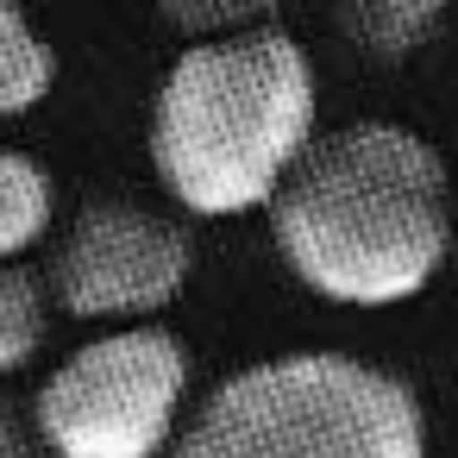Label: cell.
Returning a JSON list of instances; mask_svg holds the SVG:
<instances>
[{"instance_id": "obj_6", "label": "cell", "mask_w": 458, "mask_h": 458, "mask_svg": "<svg viewBox=\"0 0 458 458\" xmlns=\"http://www.w3.org/2000/svg\"><path fill=\"white\" fill-rule=\"evenodd\" d=\"M439 26H445L439 0H345L339 7L345 45L364 51L370 64H408L414 51L433 45Z\"/></svg>"}, {"instance_id": "obj_4", "label": "cell", "mask_w": 458, "mask_h": 458, "mask_svg": "<svg viewBox=\"0 0 458 458\" xmlns=\"http://www.w3.org/2000/svg\"><path fill=\"white\" fill-rule=\"evenodd\" d=\"M189 339L157 327H107L82 339L32 395L51 458H164L189 420Z\"/></svg>"}, {"instance_id": "obj_9", "label": "cell", "mask_w": 458, "mask_h": 458, "mask_svg": "<svg viewBox=\"0 0 458 458\" xmlns=\"http://www.w3.org/2000/svg\"><path fill=\"white\" fill-rule=\"evenodd\" d=\"M51 339V289L26 264H0V377H20Z\"/></svg>"}, {"instance_id": "obj_1", "label": "cell", "mask_w": 458, "mask_h": 458, "mask_svg": "<svg viewBox=\"0 0 458 458\" xmlns=\"http://www.w3.org/2000/svg\"><path fill=\"white\" fill-rule=\"evenodd\" d=\"M270 214L289 276L333 308H402L458 251V201L445 151L395 120L314 132L283 176Z\"/></svg>"}, {"instance_id": "obj_10", "label": "cell", "mask_w": 458, "mask_h": 458, "mask_svg": "<svg viewBox=\"0 0 458 458\" xmlns=\"http://www.w3.org/2000/svg\"><path fill=\"white\" fill-rule=\"evenodd\" d=\"M276 7L270 0H164L157 26H170L182 45H214V38H239L251 26H270Z\"/></svg>"}, {"instance_id": "obj_11", "label": "cell", "mask_w": 458, "mask_h": 458, "mask_svg": "<svg viewBox=\"0 0 458 458\" xmlns=\"http://www.w3.org/2000/svg\"><path fill=\"white\" fill-rule=\"evenodd\" d=\"M0 458H51L38 420H32V402H13L0 389Z\"/></svg>"}, {"instance_id": "obj_12", "label": "cell", "mask_w": 458, "mask_h": 458, "mask_svg": "<svg viewBox=\"0 0 458 458\" xmlns=\"http://www.w3.org/2000/svg\"><path fill=\"white\" fill-rule=\"evenodd\" d=\"M452 258H458V251H452Z\"/></svg>"}, {"instance_id": "obj_5", "label": "cell", "mask_w": 458, "mask_h": 458, "mask_svg": "<svg viewBox=\"0 0 458 458\" xmlns=\"http://www.w3.org/2000/svg\"><path fill=\"white\" fill-rule=\"evenodd\" d=\"M195 276V233L145 201H82L51 251V308L89 327H157Z\"/></svg>"}, {"instance_id": "obj_2", "label": "cell", "mask_w": 458, "mask_h": 458, "mask_svg": "<svg viewBox=\"0 0 458 458\" xmlns=\"http://www.w3.org/2000/svg\"><path fill=\"white\" fill-rule=\"evenodd\" d=\"M314 57L283 20H270L170 57L151 95L145 151L182 214L245 220L276 201L283 176L314 145Z\"/></svg>"}, {"instance_id": "obj_7", "label": "cell", "mask_w": 458, "mask_h": 458, "mask_svg": "<svg viewBox=\"0 0 458 458\" xmlns=\"http://www.w3.org/2000/svg\"><path fill=\"white\" fill-rule=\"evenodd\" d=\"M57 226V182L32 151L0 145V264H26Z\"/></svg>"}, {"instance_id": "obj_3", "label": "cell", "mask_w": 458, "mask_h": 458, "mask_svg": "<svg viewBox=\"0 0 458 458\" xmlns=\"http://www.w3.org/2000/svg\"><path fill=\"white\" fill-rule=\"evenodd\" d=\"M164 458H433L420 395L352 352H276L220 377Z\"/></svg>"}, {"instance_id": "obj_8", "label": "cell", "mask_w": 458, "mask_h": 458, "mask_svg": "<svg viewBox=\"0 0 458 458\" xmlns=\"http://www.w3.org/2000/svg\"><path fill=\"white\" fill-rule=\"evenodd\" d=\"M57 89V45L32 26V13L0 0V120H26Z\"/></svg>"}]
</instances>
